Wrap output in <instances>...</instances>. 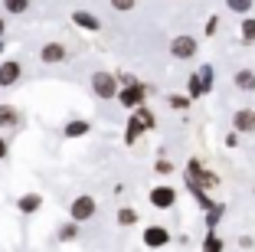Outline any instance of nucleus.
Listing matches in <instances>:
<instances>
[{"label":"nucleus","instance_id":"nucleus-32","mask_svg":"<svg viewBox=\"0 0 255 252\" xmlns=\"http://www.w3.org/2000/svg\"><path fill=\"white\" fill-rule=\"evenodd\" d=\"M0 39H7V20L0 16Z\"/></svg>","mask_w":255,"mask_h":252},{"label":"nucleus","instance_id":"nucleus-3","mask_svg":"<svg viewBox=\"0 0 255 252\" xmlns=\"http://www.w3.org/2000/svg\"><path fill=\"white\" fill-rule=\"evenodd\" d=\"M196 49H200V43H196V36H190V33H180V36L170 39V56L177 62H187L196 56Z\"/></svg>","mask_w":255,"mask_h":252},{"label":"nucleus","instance_id":"nucleus-6","mask_svg":"<svg viewBox=\"0 0 255 252\" xmlns=\"http://www.w3.org/2000/svg\"><path fill=\"white\" fill-rule=\"evenodd\" d=\"M147 200H150V207H154V210H170L173 203H177V190L167 187V184H157V187H150Z\"/></svg>","mask_w":255,"mask_h":252},{"label":"nucleus","instance_id":"nucleus-31","mask_svg":"<svg viewBox=\"0 0 255 252\" xmlns=\"http://www.w3.org/2000/svg\"><path fill=\"white\" fill-rule=\"evenodd\" d=\"M226 144H229V148H236V144H239V131H233V134H226Z\"/></svg>","mask_w":255,"mask_h":252},{"label":"nucleus","instance_id":"nucleus-5","mask_svg":"<svg viewBox=\"0 0 255 252\" xmlns=\"http://www.w3.org/2000/svg\"><path fill=\"white\" fill-rule=\"evenodd\" d=\"M95 213H98V203H95V197H89V193L75 197L72 207H69V216H72V220H79V223H89Z\"/></svg>","mask_w":255,"mask_h":252},{"label":"nucleus","instance_id":"nucleus-15","mask_svg":"<svg viewBox=\"0 0 255 252\" xmlns=\"http://www.w3.org/2000/svg\"><path fill=\"white\" fill-rule=\"evenodd\" d=\"M187 95L193 98V102H196V98H203V95H206V85H203V75H200V69H196V72L187 79Z\"/></svg>","mask_w":255,"mask_h":252},{"label":"nucleus","instance_id":"nucleus-1","mask_svg":"<svg viewBox=\"0 0 255 252\" xmlns=\"http://www.w3.org/2000/svg\"><path fill=\"white\" fill-rule=\"evenodd\" d=\"M154 125H157V118H154V111H150L147 105H137V108H131V118H128V131H125V144H134L137 138H141L144 131H150Z\"/></svg>","mask_w":255,"mask_h":252},{"label":"nucleus","instance_id":"nucleus-23","mask_svg":"<svg viewBox=\"0 0 255 252\" xmlns=\"http://www.w3.org/2000/svg\"><path fill=\"white\" fill-rule=\"evenodd\" d=\"M223 213H226V210L219 207V203H213V207L206 210V226H210V230H213V226H216V223L223 220Z\"/></svg>","mask_w":255,"mask_h":252},{"label":"nucleus","instance_id":"nucleus-24","mask_svg":"<svg viewBox=\"0 0 255 252\" xmlns=\"http://www.w3.org/2000/svg\"><path fill=\"white\" fill-rule=\"evenodd\" d=\"M112 3V10H118V13H128V10L137 7V0H108Z\"/></svg>","mask_w":255,"mask_h":252},{"label":"nucleus","instance_id":"nucleus-26","mask_svg":"<svg viewBox=\"0 0 255 252\" xmlns=\"http://www.w3.org/2000/svg\"><path fill=\"white\" fill-rule=\"evenodd\" d=\"M200 75H203V85H206V95H210L213 92V66H203Z\"/></svg>","mask_w":255,"mask_h":252},{"label":"nucleus","instance_id":"nucleus-13","mask_svg":"<svg viewBox=\"0 0 255 252\" xmlns=\"http://www.w3.org/2000/svg\"><path fill=\"white\" fill-rule=\"evenodd\" d=\"M39 207H43V197H39V193H23L20 200H16V210H20L23 216H33Z\"/></svg>","mask_w":255,"mask_h":252},{"label":"nucleus","instance_id":"nucleus-16","mask_svg":"<svg viewBox=\"0 0 255 252\" xmlns=\"http://www.w3.org/2000/svg\"><path fill=\"white\" fill-rule=\"evenodd\" d=\"M20 125V111L13 105H0V128H16Z\"/></svg>","mask_w":255,"mask_h":252},{"label":"nucleus","instance_id":"nucleus-11","mask_svg":"<svg viewBox=\"0 0 255 252\" xmlns=\"http://www.w3.org/2000/svg\"><path fill=\"white\" fill-rule=\"evenodd\" d=\"M141 239H144V246H147V249H160V246L170 243V233H167L164 226H147Z\"/></svg>","mask_w":255,"mask_h":252},{"label":"nucleus","instance_id":"nucleus-22","mask_svg":"<svg viewBox=\"0 0 255 252\" xmlns=\"http://www.w3.org/2000/svg\"><path fill=\"white\" fill-rule=\"evenodd\" d=\"M242 43H255V16L242 20Z\"/></svg>","mask_w":255,"mask_h":252},{"label":"nucleus","instance_id":"nucleus-33","mask_svg":"<svg viewBox=\"0 0 255 252\" xmlns=\"http://www.w3.org/2000/svg\"><path fill=\"white\" fill-rule=\"evenodd\" d=\"M3 49H7V46H3V39H0V52H3Z\"/></svg>","mask_w":255,"mask_h":252},{"label":"nucleus","instance_id":"nucleus-28","mask_svg":"<svg viewBox=\"0 0 255 252\" xmlns=\"http://www.w3.org/2000/svg\"><path fill=\"white\" fill-rule=\"evenodd\" d=\"M154 171H157V174H170V171H173V164H170V161H164V157H160V161L154 164Z\"/></svg>","mask_w":255,"mask_h":252},{"label":"nucleus","instance_id":"nucleus-18","mask_svg":"<svg viewBox=\"0 0 255 252\" xmlns=\"http://www.w3.org/2000/svg\"><path fill=\"white\" fill-rule=\"evenodd\" d=\"M79 226H82V223L69 216L66 226H59V243H69V239H75V236H79Z\"/></svg>","mask_w":255,"mask_h":252},{"label":"nucleus","instance_id":"nucleus-29","mask_svg":"<svg viewBox=\"0 0 255 252\" xmlns=\"http://www.w3.org/2000/svg\"><path fill=\"white\" fill-rule=\"evenodd\" d=\"M216 30H219V16H210V20H206V36H213Z\"/></svg>","mask_w":255,"mask_h":252},{"label":"nucleus","instance_id":"nucleus-17","mask_svg":"<svg viewBox=\"0 0 255 252\" xmlns=\"http://www.w3.org/2000/svg\"><path fill=\"white\" fill-rule=\"evenodd\" d=\"M30 7H33V0H3V10H7L10 16H23Z\"/></svg>","mask_w":255,"mask_h":252},{"label":"nucleus","instance_id":"nucleus-8","mask_svg":"<svg viewBox=\"0 0 255 252\" xmlns=\"http://www.w3.org/2000/svg\"><path fill=\"white\" fill-rule=\"evenodd\" d=\"M23 75V66L16 59H3L0 62V89H10V85H16Z\"/></svg>","mask_w":255,"mask_h":252},{"label":"nucleus","instance_id":"nucleus-21","mask_svg":"<svg viewBox=\"0 0 255 252\" xmlns=\"http://www.w3.org/2000/svg\"><path fill=\"white\" fill-rule=\"evenodd\" d=\"M190 102H193L190 95H177V92H173V95L167 98V105H170L173 111H187V108H190Z\"/></svg>","mask_w":255,"mask_h":252},{"label":"nucleus","instance_id":"nucleus-4","mask_svg":"<svg viewBox=\"0 0 255 252\" xmlns=\"http://www.w3.org/2000/svg\"><path fill=\"white\" fill-rule=\"evenodd\" d=\"M144 98H147V85L144 82H128V85H121V92H118V102L125 105L128 111L131 108H137V105H144Z\"/></svg>","mask_w":255,"mask_h":252},{"label":"nucleus","instance_id":"nucleus-10","mask_svg":"<svg viewBox=\"0 0 255 252\" xmlns=\"http://www.w3.org/2000/svg\"><path fill=\"white\" fill-rule=\"evenodd\" d=\"M233 128L239 134H252L255 131V108H239L233 115Z\"/></svg>","mask_w":255,"mask_h":252},{"label":"nucleus","instance_id":"nucleus-12","mask_svg":"<svg viewBox=\"0 0 255 252\" xmlns=\"http://www.w3.org/2000/svg\"><path fill=\"white\" fill-rule=\"evenodd\" d=\"M89 131H92V121L89 118H69L66 128H62V134H66V138H85Z\"/></svg>","mask_w":255,"mask_h":252},{"label":"nucleus","instance_id":"nucleus-20","mask_svg":"<svg viewBox=\"0 0 255 252\" xmlns=\"http://www.w3.org/2000/svg\"><path fill=\"white\" fill-rule=\"evenodd\" d=\"M226 7L233 10V13H242V16H246L249 10L255 7V0H226Z\"/></svg>","mask_w":255,"mask_h":252},{"label":"nucleus","instance_id":"nucleus-14","mask_svg":"<svg viewBox=\"0 0 255 252\" xmlns=\"http://www.w3.org/2000/svg\"><path fill=\"white\" fill-rule=\"evenodd\" d=\"M233 82H236V89H242V92H255V69H239L233 75Z\"/></svg>","mask_w":255,"mask_h":252},{"label":"nucleus","instance_id":"nucleus-27","mask_svg":"<svg viewBox=\"0 0 255 252\" xmlns=\"http://www.w3.org/2000/svg\"><path fill=\"white\" fill-rule=\"evenodd\" d=\"M203 249L219 252V249H223V239H219V236H213V233H210V236H206V243H203Z\"/></svg>","mask_w":255,"mask_h":252},{"label":"nucleus","instance_id":"nucleus-25","mask_svg":"<svg viewBox=\"0 0 255 252\" xmlns=\"http://www.w3.org/2000/svg\"><path fill=\"white\" fill-rule=\"evenodd\" d=\"M196 184H203V187H216L219 184V177L213 171H200V177H196Z\"/></svg>","mask_w":255,"mask_h":252},{"label":"nucleus","instance_id":"nucleus-2","mask_svg":"<svg viewBox=\"0 0 255 252\" xmlns=\"http://www.w3.org/2000/svg\"><path fill=\"white\" fill-rule=\"evenodd\" d=\"M92 92H95V98H102V102H112L121 92V79L112 75V72H105V69H98V72H92Z\"/></svg>","mask_w":255,"mask_h":252},{"label":"nucleus","instance_id":"nucleus-19","mask_svg":"<svg viewBox=\"0 0 255 252\" xmlns=\"http://www.w3.org/2000/svg\"><path fill=\"white\" fill-rule=\"evenodd\" d=\"M137 223V210L134 207H121L118 210V226H134Z\"/></svg>","mask_w":255,"mask_h":252},{"label":"nucleus","instance_id":"nucleus-30","mask_svg":"<svg viewBox=\"0 0 255 252\" xmlns=\"http://www.w3.org/2000/svg\"><path fill=\"white\" fill-rule=\"evenodd\" d=\"M10 154V141H7V138H3V134H0V161H3V157H7Z\"/></svg>","mask_w":255,"mask_h":252},{"label":"nucleus","instance_id":"nucleus-9","mask_svg":"<svg viewBox=\"0 0 255 252\" xmlns=\"http://www.w3.org/2000/svg\"><path fill=\"white\" fill-rule=\"evenodd\" d=\"M69 20H72L79 30H85V33H98V30H102V20H98L95 13H89V10H72Z\"/></svg>","mask_w":255,"mask_h":252},{"label":"nucleus","instance_id":"nucleus-7","mask_svg":"<svg viewBox=\"0 0 255 252\" xmlns=\"http://www.w3.org/2000/svg\"><path fill=\"white\" fill-rule=\"evenodd\" d=\"M66 59H69V49L56 39L39 46V62H46V66H56V62H66Z\"/></svg>","mask_w":255,"mask_h":252}]
</instances>
